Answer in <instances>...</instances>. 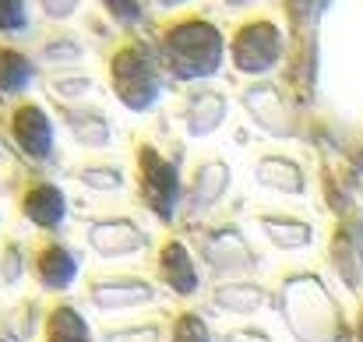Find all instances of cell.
Here are the masks:
<instances>
[{
  "mask_svg": "<svg viewBox=\"0 0 363 342\" xmlns=\"http://www.w3.org/2000/svg\"><path fill=\"white\" fill-rule=\"evenodd\" d=\"M152 46L159 53L166 78L180 85L212 82L226 67V32L205 11L162 18L155 25Z\"/></svg>",
  "mask_w": 363,
  "mask_h": 342,
  "instance_id": "obj_1",
  "label": "cell"
},
{
  "mask_svg": "<svg viewBox=\"0 0 363 342\" xmlns=\"http://www.w3.org/2000/svg\"><path fill=\"white\" fill-rule=\"evenodd\" d=\"M106 60V82L113 99L127 114H152L162 103L166 92V71L159 64L155 46L138 35V32H121V39L103 53Z\"/></svg>",
  "mask_w": 363,
  "mask_h": 342,
  "instance_id": "obj_2",
  "label": "cell"
},
{
  "mask_svg": "<svg viewBox=\"0 0 363 342\" xmlns=\"http://www.w3.org/2000/svg\"><path fill=\"white\" fill-rule=\"evenodd\" d=\"M134 180L141 205L159 219L173 223L180 198H184V177H180V155H169L152 138H134Z\"/></svg>",
  "mask_w": 363,
  "mask_h": 342,
  "instance_id": "obj_3",
  "label": "cell"
},
{
  "mask_svg": "<svg viewBox=\"0 0 363 342\" xmlns=\"http://www.w3.org/2000/svg\"><path fill=\"white\" fill-rule=\"evenodd\" d=\"M226 53H230V67L250 78V82H261L268 78L282 57H286V35L279 28V21L272 14H243L240 21L230 28V39H226Z\"/></svg>",
  "mask_w": 363,
  "mask_h": 342,
  "instance_id": "obj_4",
  "label": "cell"
},
{
  "mask_svg": "<svg viewBox=\"0 0 363 342\" xmlns=\"http://www.w3.org/2000/svg\"><path fill=\"white\" fill-rule=\"evenodd\" d=\"M0 131L7 134L11 148H14L25 162H32V166L50 162L53 152H57L53 116H50V110H46L39 99H32V96L18 99V103L7 106V110H0Z\"/></svg>",
  "mask_w": 363,
  "mask_h": 342,
  "instance_id": "obj_5",
  "label": "cell"
},
{
  "mask_svg": "<svg viewBox=\"0 0 363 342\" xmlns=\"http://www.w3.org/2000/svg\"><path fill=\"white\" fill-rule=\"evenodd\" d=\"M230 116V96L212 85V82H198V85H184L173 99V120L184 127L187 138H212Z\"/></svg>",
  "mask_w": 363,
  "mask_h": 342,
  "instance_id": "obj_6",
  "label": "cell"
},
{
  "mask_svg": "<svg viewBox=\"0 0 363 342\" xmlns=\"http://www.w3.org/2000/svg\"><path fill=\"white\" fill-rule=\"evenodd\" d=\"M240 106L254 120L257 131H264L268 138H293L296 134V110L293 99L286 96V89H279L275 82L261 78V82H247L240 92Z\"/></svg>",
  "mask_w": 363,
  "mask_h": 342,
  "instance_id": "obj_7",
  "label": "cell"
},
{
  "mask_svg": "<svg viewBox=\"0 0 363 342\" xmlns=\"http://www.w3.org/2000/svg\"><path fill=\"white\" fill-rule=\"evenodd\" d=\"M28 53H32L35 67H43L46 75L82 71V64L89 60V43L71 25H46L32 35Z\"/></svg>",
  "mask_w": 363,
  "mask_h": 342,
  "instance_id": "obj_8",
  "label": "cell"
},
{
  "mask_svg": "<svg viewBox=\"0 0 363 342\" xmlns=\"http://www.w3.org/2000/svg\"><path fill=\"white\" fill-rule=\"evenodd\" d=\"M230 184H233V170L223 155H198L184 180V205L191 209V216H201L226 198Z\"/></svg>",
  "mask_w": 363,
  "mask_h": 342,
  "instance_id": "obj_9",
  "label": "cell"
},
{
  "mask_svg": "<svg viewBox=\"0 0 363 342\" xmlns=\"http://www.w3.org/2000/svg\"><path fill=\"white\" fill-rule=\"evenodd\" d=\"M18 209L21 216L39 229H60L67 219V194L60 184H53L43 173H25L18 187Z\"/></svg>",
  "mask_w": 363,
  "mask_h": 342,
  "instance_id": "obj_10",
  "label": "cell"
},
{
  "mask_svg": "<svg viewBox=\"0 0 363 342\" xmlns=\"http://www.w3.org/2000/svg\"><path fill=\"white\" fill-rule=\"evenodd\" d=\"M57 120L67 131V138L85 152H106L117 138L113 120L99 103H78V106H57Z\"/></svg>",
  "mask_w": 363,
  "mask_h": 342,
  "instance_id": "obj_11",
  "label": "cell"
},
{
  "mask_svg": "<svg viewBox=\"0 0 363 342\" xmlns=\"http://www.w3.org/2000/svg\"><path fill=\"white\" fill-rule=\"evenodd\" d=\"M35 82H39V67H35L32 53L18 43L0 39V110L25 99V92Z\"/></svg>",
  "mask_w": 363,
  "mask_h": 342,
  "instance_id": "obj_12",
  "label": "cell"
},
{
  "mask_svg": "<svg viewBox=\"0 0 363 342\" xmlns=\"http://www.w3.org/2000/svg\"><path fill=\"white\" fill-rule=\"evenodd\" d=\"M89 243L106 254V258H123V254H138L141 247H148V236L141 233L138 223L130 219H117V216H106V219H92L89 223Z\"/></svg>",
  "mask_w": 363,
  "mask_h": 342,
  "instance_id": "obj_13",
  "label": "cell"
},
{
  "mask_svg": "<svg viewBox=\"0 0 363 342\" xmlns=\"http://www.w3.org/2000/svg\"><path fill=\"white\" fill-rule=\"evenodd\" d=\"M32 275L43 289H67L78 275V258L67 243L60 240H46L35 247L32 254Z\"/></svg>",
  "mask_w": 363,
  "mask_h": 342,
  "instance_id": "obj_14",
  "label": "cell"
},
{
  "mask_svg": "<svg viewBox=\"0 0 363 342\" xmlns=\"http://www.w3.org/2000/svg\"><path fill=\"white\" fill-rule=\"evenodd\" d=\"M254 180L268 191H279V194H303L307 191L303 166L286 152H261L254 159Z\"/></svg>",
  "mask_w": 363,
  "mask_h": 342,
  "instance_id": "obj_15",
  "label": "cell"
},
{
  "mask_svg": "<svg viewBox=\"0 0 363 342\" xmlns=\"http://www.w3.org/2000/svg\"><path fill=\"white\" fill-rule=\"evenodd\" d=\"M159 279L177 293V297H194L198 293V265L187 250L184 240L169 236L159 250Z\"/></svg>",
  "mask_w": 363,
  "mask_h": 342,
  "instance_id": "obj_16",
  "label": "cell"
},
{
  "mask_svg": "<svg viewBox=\"0 0 363 342\" xmlns=\"http://www.w3.org/2000/svg\"><path fill=\"white\" fill-rule=\"evenodd\" d=\"M43 92L53 99V106H78V103H92V96L99 92V82L85 71H60V75H43Z\"/></svg>",
  "mask_w": 363,
  "mask_h": 342,
  "instance_id": "obj_17",
  "label": "cell"
},
{
  "mask_svg": "<svg viewBox=\"0 0 363 342\" xmlns=\"http://www.w3.org/2000/svg\"><path fill=\"white\" fill-rule=\"evenodd\" d=\"M92 300L103 307V311H121V307H138L145 300H152V286L145 279H99L92 282Z\"/></svg>",
  "mask_w": 363,
  "mask_h": 342,
  "instance_id": "obj_18",
  "label": "cell"
},
{
  "mask_svg": "<svg viewBox=\"0 0 363 342\" xmlns=\"http://www.w3.org/2000/svg\"><path fill=\"white\" fill-rule=\"evenodd\" d=\"M74 180L96 194H113L127 187V173L117 159L110 155H85L78 166H74Z\"/></svg>",
  "mask_w": 363,
  "mask_h": 342,
  "instance_id": "obj_19",
  "label": "cell"
},
{
  "mask_svg": "<svg viewBox=\"0 0 363 342\" xmlns=\"http://www.w3.org/2000/svg\"><path fill=\"white\" fill-rule=\"evenodd\" d=\"M46 342H92L85 318L71 304H57L46 318Z\"/></svg>",
  "mask_w": 363,
  "mask_h": 342,
  "instance_id": "obj_20",
  "label": "cell"
},
{
  "mask_svg": "<svg viewBox=\"0 0 363 342\" xmlns=\"http://www.w3.org/2000/svg\"><path fill=\"white\" fill-rule=\"evenodd\" d=\"M257 226L264 229L279 247H307L311 243V226L296 216H279V212H261Z\"/></svg>",
  "mask_w": 363,
  "mask_h": 342,
  "instance_id": "obj_21",
  "label": "cell"
},
{
  "mask_svg": "<svg viewBox=\"0 0 363 342\" xmlns=\"http://www.w3.org/2000/svg\"><path fill=\"white\" fill-rule=\"evenodd\" d=\"M99 7L123 32H134V25L145 21V4L141 0H99Z\"/></svg>",
  "mask_w": 363,
  "mask_h": 342,
  "instance_id": "obj_22",
  "label": "cell"
},
{
  "mask_svg": "<svg viewBox=\"0 0 363 342\" xmlns=\"http://www.w3.org/2000/svg\"><path fill=\"white\" fill-rule=\"evenodd\" d=\"M32 28L28 0H0V35H25Z\"/></svg>",
  "mask_w": 363,
  "mask_h": 342,
  "instance_id": "obj_23",
  "label": "cell"
},
{
  "mask_svg": "<svg viewBox=\"0 0 363 342\" xmlns=\"http://www.w3.org/2000/svg\"><path fill=\"white\" fill-rule=\"evenodd\" d=\"M169 342H212V332L201 321V314L184 311V314L173 318V336H169Z\"/></svg>",
  "mask_w": 363,
  "mask_h": 342,
  "instance_id": "obj_24",
  "label": "cell"
},
{
  "mask_svg": "<svg viewBox=\"0 0 363 342\" xmlns=\"http://www.w3.org/2000/svg\"><path fill=\"white\" fill-rule=\"evenodd\" d=\"M85 0H35V11L46 25H67L74 14H82Z\"/></svg>",
  "mask_w": 363,
  "mask_h": 342,
  "instance_id": "obj_25",
  "label": "cell"
},
{
  "mask_svg": "<svg viewBox=\"0 0 363 342\" xmlns=\"http://www.w3.org/2000/svg\"><path fill=\"white\" fill-rule=\"evenodd\" d=\"M216 300L223 307H233V311H254L261 304V289H254V286H230V289H219Z\"/></svg>",
  "mask_w": 363,
  "mask_h": 342,
  "instance_id": "obj_26",
  "label": "cell"
},
{
  "mask_svg": "<svg viewBox=\"0 0 363 342\" xmlns=\"http://www.w3.org/2000/svg\"><path fill=\"white\" fill-rule=\"evenodd\" d=\"M0 275H4V282L18 279V247L14 243H7V254L0 258Z\"/></svg>",
  "mask_w": 363,
  "mask_h": 342,
  "instance_id": "obj_27",
  "label": "cell"
},
{
  "mask_svg": "<svg viewBox=\"0 0 363 342\" xmlns=\"http://www.w3.org/2000/svg\"><path fill=\"white\" fill-rule=\"evenodd\" d=\"M212 7H219L223 14H243V11H250L254 4H261V0H208Z\"/></svg>",
  "mask_w": 363,
  "mask_h": 342,
  "instance_id": "obj_28",
  "label": "cell"
},
{
  "mask_svg": "<svg viewBox=\"0 0 363 342\" xmlns=\"http://www.w3.org/2000/svg\"><path fill=\"white\" fill-rule=\"evenodd\" d=\"M148 4H152L155 11H162V14L169 18V14H180V7H191L194 0H148Z\"/></svg>",
  "mask_w": 363,
  "mask_h": 342,
  "instance_id": "obj_29",
  "label": "cell"
},
{
  "mask_svg": "<svg viewBox=\"0 0 363 342\" xmlns=\"http://www.w3.org/2000/svg\"><path fill=\"white\" fill-rule=\"evenodd\" d=\"M7 152H11V141H7V134L0 131V166L7 162Z\"/></svg>",
  "mask_w": 363,
  "mask_h": 342,
  "instance_id": "obj_30",
  "label": "cell"
},
{
  "mask_svg": "<svg viewBox=\"0 0 363 342\" xmlns=\"http://www.w3.org/2000/svg\"><path fill=\"white\" fill-rule=\"evenodd\" d=\"M360 342H363V325H360Z\"/></svg>",
  "mask_w": 363,
  "mask_h": 342,
  "instance_id": "obj_31",
  "label": "cell"
}]
</instances>
